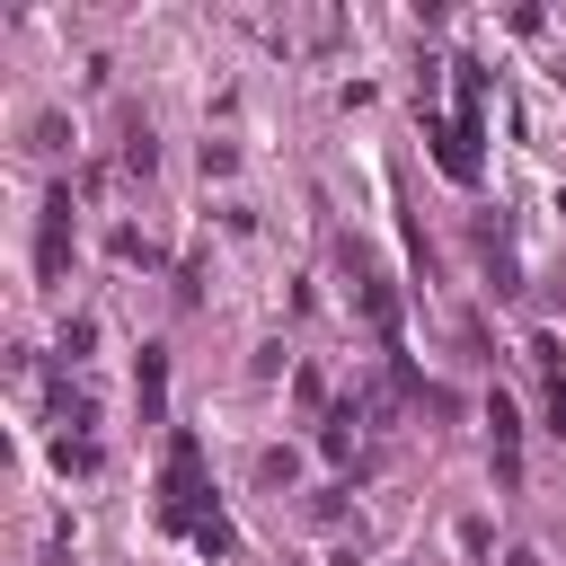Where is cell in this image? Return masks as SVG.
<instances>
[{
	"label": "cell",
	"mask_w": 566,
	"mask_h": 566,
	"mask_svg": "<svg viewBox=\"0 0 566 566\" xmlns=\"http://www.w3.org/2000/svg\"><path fill=\"white\" fill-rule=\"evenodd\" d=\"M548 424H557V433H566V389H548Z\"/></svg>",
	"instance_id": "cell-3"
},
{
	"label": "cell",
	"mask_w": 566,
	"mask_h": 566,
	"mask_svg": "<svg viewBox=\"0 0 566 566\" xmlns=\"http://www.w3.org/2000/svg\"><path fill=\"white\" fill-rule=\"evenodd\" d=\"M62 256H71V186H53V203H44V248H35V265H44V283L62 274Z\"/></svg>",
	"instance_id": "cell-1"
},
{
	"label": "cell",
	"mask_w": 566,
	"mask_h": 566,
	"mask_svg": "<svg viewBox=\"0 0 566 566\" xmlns=\"http://www.w3.org/2000/svg\"><path fill=\"white\" fill-rule=\"evenodd\" d=\"M133 389H142V416H159V398H168V354L159 345H142V380Z\"/></svg>",
	"instance_id": "cell-2"
}]
</instances>
